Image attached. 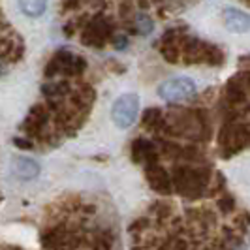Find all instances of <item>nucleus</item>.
I'll use <instances>...</instances> for the list:
<instances>
[{
    "label": "nucleus",
    "mask_w": 250,
    "mask_h": 250,
    "mask_svg": "<svg viewBox=\"0 0 250 250\" xmlns=\"http://www.w3.org/2000/svg\"><path fill=\"white\" fill-rule=\"evenodd\" d=\"M115 34V23L104 13H96L81 26V42L87 47H104Z\"/></svg>",
    "instance_id": "nucleus-1"
},
{
    "label": "nucleus",
    "mask_w": 250,
    "mask_h": 250,
    "mask_svg": "<svg viewBox=\"0 0 250 250\" xmlns=\"http://www.w3.org/2000/svg\"><path fill=\"white\" fill-rule=\"evenodd\" d=\"M207 181H209V173L205 169L177 167L175 173H173V179H171V187L175 185L181 194L196 198V196H200L201 190L205 188Z\"/></svg>",
    "instance_id": "nucleus-2"
},
{
    "label": "nucleus",
    "mask_w": 250,
    "mask_h": 250,
    "mask_svg": "<svg viewBox=\"0 0 250 250\" xmlns=\"http://www.w3.org/2000/svg\"><path fill=\"white\" fill-rule=\"evenodd\" d=\"M87 68V62L83 57H77L70 51H57L51 61L45 66V77H55V75H81Z\"/></svg>",
    "instance_id": "nucleus-3"
},
{
    "label": "nucleus",
    "mask_w": 250,
    "mask_h": 250,
    "mask_svg": "<svg viewBox=\"0 0 250 250\" xmlns=\"http://www.w3.org/2000/svg\"><path fill=\"white\" fill-rule=\"evenodd\" d=\"M139 113V96L136 92H126L113 102L111 119L117 128L126 130L136 123Z\"/></svg>",
    "instance_id": "nucleus-4"
},
{
    "label": "nucleus",
    "mask_w": 250,
    "mask_h": 250,
    "mask_svg": "<svg viewBox=\"0 0 250 250\" xmlns=\"http://www.w3.org/2000/svg\"><path fill=\"white\" fill-rule=\"evenodd\" d=\"M196 94V83L190 77H173L158 87V96L166 102H183Z\"/></svg>",
    "instance_id": "nucleus-5"
},
{
    "label": "nucleus",
    "mask_w": 250,
    "mask_h": 250,
    "mask_svg": "<svg viewBox=\"0 0 250 250\" xmlns=\"http://www.w3.org/2000/svg\"><path fill=\"white\" fill-rule=\"evenodd\" d=\"M185 34L187 28H167L160 38V42H156V47L160 49V55L166 59V62L175 64L181 61V43Z\"/></svg>",
    "instance_id": "nucleus-6"
},
{
    "label": "nucleus",
    "mask_w": 250,
    "mask_h": 250,
    "mask_svg": "<svg viewBox=\"0 0 250 250\" xmlns=\"http://www.w3.org/2000/svg\"><path fill=\"white\" fill-rule=\"evenodd\" d=\"M222 21H224V26L229 32L245 34L250 30V15L243 10H237V8H224Z\"/></svg>",
    "instance_id": "nucleus-7"
},
{
    "label": "nucleus",
    "mask_w": 250,
    "mask_h": 250,
    "mask_svg": "<svg viewBox=\"0 0 250 250\" xmlns=\"http://www.w3.org/2000/svg\"><path fill=\"white\" fill-rule=\"evenodd\" d=\"M12 171L21 181H32L40 175V164L30 156H13Z\"/></svg>",
    "instance_id": "nucleus-8"
},
{
    "label": "nucleus",
    "mask_w": 250,
    "mask_h": 250,
    "mask_svg": "<svg viewBox=\"0 0 250 250\" xmlns=\"http://www.w3.org/2000/svg\"><path fill=\"white\" fill-rule=\"evenodd\" d=\"M147 179H149V183L152 185V188L158 190L160 194H169L173 190L171 179L167 175V171L164 167H160L156 162L147 164Z\"/></svg>",
    "instance_id": "nucleus-9"
},
{
    "label": "nucleus",
    "mask_w": 250,
    "mask_h": 250,
    "mask_svg": "<svg viewBox=\"0 0 250 250\" xmlns=\"http://www.w3.org/2000/svg\"><path fill=\"white\" fill-rule=\"evenodd\" d=\"M132 154H134V160L136 162H141L145 160L147 164L156 162V156H158V150L156 147L147 141V139H136L134 145H132Z\"/></svg>",
    "instance_id": "nucleus-10"
},
{
    "label": "nucleus",
    "mask_w": 250,
    "mask_h": 250,
    "mask_svg": "<svg viewBox=\"0 0 250 250\" xmlns=\"http://www.w3.org/2000/svg\"><path fill=\"white\" fill-rule=\"evenodd\" d=\"M143 126L145 128H149V130H166V119H164V113L162 109H158V107H149V109H145L143 113Z\"/></svg>",
    "instance_id": "nucleus-11"
},
{
    "label": "nucleus",
    "mask_w": 250,
    "mask_h": 250,
    "mask_svg": "<svg viewBox=\"0 0 250 250\" xmlns=\"http://www.w3.org/2000/svg\"><path fill=\"white\" fill-rule=\"evenodd\" d=\"M17 2H19L21 12L30 19L42 17L47 10V0H17Z\"/></svg>",
    "instance_id": "nucleus-12"
},
{
    "label": "nucleus",
    "mask_w": 250,
    "mask_h": 250,
    "mask_svg": "<svg viewBox=\"0 0 250 250\" xmlns=\"http://www.w3.org/2000/svg\"><path fill=\"white\" fill-rule=\"evenodd\" d=\"M134 32H138V34H143V36H149L150 32H152V19H150L147 13H138L136 15V19H134Z\"/></svg>",
    "instance_id": "nucleus-13"
},
{
    "label": "nucleus",
    "mask_w": 250,
    "mask_h": 250,
    "mask_svg": "<svg viewBox=\"0 0 250 250\" xmlns=\"http://www.w3.org/2000/svg\"><path fill=\"white\" fill-rule=\"evenodd\" d=\"M68 90H70V87L66 81H53V83H47L43 87V94L53 100V98H62Z\"/></svg>",
    "instance_id": "nucleus-14"
},
{
    "label": "nucleus",
    "mask_w": 250,
    "mask_h": 250,
    "mask_svg": "<svg viewBox=\"0 0 250 250\" xmlns=\"http://www.w3.org/2000/svg\"><path fill=\"white\" fill-rule=\"evenodd\" d=\"M111 43L115 45V49H125L126 45H128V38L125 34H113Z\"/></svg>",
    "instance_id": "nucleus-15"
},
{
    "label": "nucleus",
    "mask_w": 250,
    "mask_h": 250,
    "mask_svg": "<svg viewBox=\"0 0 250 250\" xmlns=\"http://www.w3.org/2000/svg\"><path fill=\"white\" fill-rule=\"evenodd\" d=\"M233 205H235V201H233V198H229V196H226V198H222V200H218V207H220L222 213H229V211L233 209Z\"/></svg>",
    "instance_id": "nucleus-16"
},
{
    "label": "nucleus",
    "mask_w": 250,
    "mask_h": 250,
    "mask_svg": "<svg viewBox=\"0 0 250 250\" xmlns=\"http://www.w3.org/2000/svg\"><path fill=\"white\" fill-rule=\"evenodd\" d=\"M239 81L243 83V87L247 88V92H250V70H241L237 74Z\"/></svg>",
    "instance_id": "nucleus-17"
},
{
    "label": "nucleus",
    "mask_w": 250,
    "mask_h": 250,
    "mask_svg": "<svg viewBox=\"0 0 250 250\" xmlns=\"http://www.w3.org/2000/svg\"><path fill=\"white\" fill-rule=\"evenodd\" d=\"M81 2H83V0H62L61 8H62L64 12H72V10H77V6H79Z\"/></svg>",
    "instance_id": "nucleus-18"
},
{
    "label": "nucleus",
    "mask_w": 250,
    "mask_h": 250,
    "mask_svg": "<svg viewBox=\"0 0 250 250\" xmlns=\"http://www.w3.org/2000/svg\"><path fill=\"white\" fill-rule=\"evenodd\" d=\"M239 66H241L243 70H250V55H245V57H241V61H239Z\"/></svg>",
    "instance_id": "nucleus-19"
},
{
    "label": "nucleus",
    "mask_w": 250,
    "mask_h": 250,
    "mask_svg": "<svg viewBox=\"0 0 250 250\" xmlns=\"http://www.w3.org/2000/svg\"><path fill=\"white\" fill-rule=\"evenodd\" d=\"M8 72V66H6V62H4V59L0 57V77Z\"/></svg>",
    "instance_id": "nucleus-20"
},
{
    "label": "nucleus",
    "mask_w": 250,
    "mask_h": 250,
    "mask_svg": "<svg viewBox=\"0 0 250 250\" xmlns=\"http://www.w3.org/2000/svg\"><path fill=\"white\" fill-rule=\"evenodd\" d=\"M243 2H250V0H243Z\"/></svg>",
    "instance_id": "nucleus-21"
},
{
    "label": "nucleus",
    "mask_w": 250,
    "mask_h": 250,
    "mask_svg": "<svg viewBox=\"0 0 250 250\" xmlns=\"http://www.w3.org/2000/svg\"><path fill=\"white\" fill-rule=\"evenodd\" d=\"M249 115H250V105H249Z\"/></svg>",
    "instance_id": "nucleus-22"
}]
</instances>
